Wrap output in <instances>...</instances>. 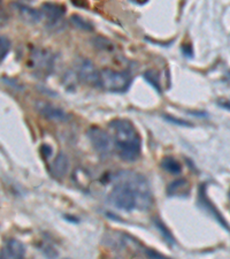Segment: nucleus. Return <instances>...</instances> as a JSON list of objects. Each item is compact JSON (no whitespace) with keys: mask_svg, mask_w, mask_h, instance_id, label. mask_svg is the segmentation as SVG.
Instances as JSON below:
<instances>
[{"mask_svg":"<svg viewBox=\"0 0 230 259\" xmlns=\"http://www.w3.org/2000/svg\"><path fill=\"white\" fill-rule=\"evenodd\" d=\"M40 149H41V152H43L45 158H48V157L50 156V154L52 153L51 148H50V146H48V145H43Z\"/></svg>","mask_w":230,"mask_h":259,"instance_id":"412c9836","label":"nucleus"},{"mask_svg":"<svg viewBox=\"0 0 230 259\" xmlns=\"http://www.w3.org/2000/svg\"><path fill=\"white\" fill-rule=\"evenodd\" d=\"M162 118L168 121V122H170V123L177 124V126H182V127H192V124H191L190 122H188V121H186V120L175 118V116H173V115L164 114V115H162Z\"/></svg>","mask_w":230,"mask_h":259,"instance_id":"6ab92c4d","label":"nucleus"},{"mask_svg":"<svg viewBox=\"0 0 230 259\" xmlns=\"http://www.w3.org/2000/svg\"><path fill=\"white\" fill-rule=\"evenodd\" d=\"M161 167L170 174H179L182 172V166L173 157H165L161 161Z\"/></svg>","mask_w":230,"mask_h":259,"instance_id":"4468645a","label":"nucleus"},{"mask_svg":"<svg viewBox=\"0 0 230 259\" xmlns=\"http://www.w3.org/2000/svg\"><path fill=\"white\" fill-rule=\"evenodd\" d=\"M31 67L39 74H46L51 72L53 66V57L46 50L35 49L30 57Z\"/></svg>","mask_w":230,"mask_h":259,"instance_id":"423d86ee","label":"nucleus"},{"mask_svg":"<svg viewBox=\"0 0 230 259\" xmlns=\"http://www.w3.org/2000/svg\"><path fill=\"white\" fill-rule=\"evenodd\" d=\"M2 259H7V254L5 252V250H3L2 251Z\"/></svg>","mask_w":230,"mask_h":259,"instance_id":"5701e85b","label":"nucleus"},{"mask_svg":"<svg viewBox=\"0 0 230 259\" xmlns=\"http://www.w3.org/2000/svg\"><path fill=\"white\" fill-rule=\"evenodd\" d=\"M76 68L78 77L85 84L100 88V72L90 59H85V58L79 59Z\"/></svg>","mask_w":230,"mask_h":259,"instance_id":"39448f33","label":"nucleus"},{"mask_svg":"<svg viewBox=\"0 0 230 259\" xmlns=\"http://www.w3.org/2000/svg\"><path fill=\"white\" fill-rule=\"evenodd\" d=\"M199 202H200V204H202V205H203L205 208H206L207 212H210L211 214H213V217H214V218L216 219V221H219V223H220L221 225H222V226H223L224 228H227V229H229V231H230V228L228 227V225H227V223H225V221H224V219L222 218V217H221V214H220L219 212H217V210H215L214 206L212 205V203L206 198V196H205V188H204V187L200 188Z\"/></svg>","mask_w":230,"mask_h":259,"instance_id":"9b49d317","label":"nucleus"},{"mask_svg":"<svg viewBox=\"0 0 230 259\" xmlns=\"http://www.w3.org/2000/svg\"><path fill=\"white\" fill-rule=\"evenodd\" d=\"M15 6L18 7L19 14L24 22H28L30 24H36V23H39L40 20L43 19L44 14L41 13L40 11H37L35 8L29 7L27 5H21V4H16Z\"/></svg>","mask_w":230,"mask_h":259,"instance_id":"1a4fd4ad","label":"nucleus"},{"mask_svg":"<svg viewBox=\"0 0 230 259\" xmlns=\"http://www.w3.org/2000/svg\"><path fill=\"white\" fill-rule=\"evenodd\" d=\"M7 254V258L11 259H22L24 256V246L22 243H20L19 241L16 240H11L7 242L6 248L4 249Z\"/></svg>","mask_w":230,"mask_h":259,"instance_id":"f8f14e48","label":"nucleus"},{"mask_svg":"<svg viewBox=\"0 0 230 259\" xmlns=\"http://www.w3.org/2000/svg\"><path fill=\"white\" fill-rule=\"evenodd\" d=\"M116 179L119 182L110 194L111 203L115 207L130 212L135 208L148 210L152 205V193L143 175L122 172Z\"/></svg>","mask_w":230,"mask_h":259,"instance_id":"f257e3e1","label":"nucleus"},{"mask_svg":"<svg viewBox=\"0 0 230 259\" xmlns=\"http://www.w3.org/2000/svg\"><path fill=\"white\" fill-rule=\"evenodd\" d=\"M36 110L41 116L53 122H65L68 119V115L62 108L46 102H37Z\"/></svg>","mask_w":230,"mask_h":259,"instance_id":"0eeeda50","label":"nucleus"},{"mask_svg":"<svg viewBox=\"0 0 230 259\" xmlns=\"http://www.w3.org/2000/svg\"><path fill=\"white\" fill-rule=\"evenodd\" d=\"M87 139H89L91 145L94 146L100 157L108 158L113 151V145H115L112 141V137L108 134L98 127H91L86 133Z\"/></svg>","mask_w":230,"mask_h":259,"instance_id":"20e7f679","label":"nucleus"},{"mask_svg":"<svg viewBox=\"0 0 230 259\" xmlns=\"http://www.w3.org/2000/svg\"><path fill=\"white\" fill-rule=\"evenodd\" d=\"M94 44L96 48H98L100 50H104V51H113L115 49L114 45L111 40H108L104 37H96L94 39Z\"/></svg>","mask_w":230,"mask_h":259,"instance_id":"f3484780","label":"nucleus"},{"mask_svg":"<svg viewBox=\"0 0 230 259\" xmlns=\"http://www.w3.org/2000/svg\"><path fill=\"white\" fill-rule=\"evenodd\" d=\"M143 77L154 88V89L158 91L159 94H162L160 78H159V74L156 72V70H153V69L148 70V72H145L143 74Z\"/></svg>","mask_w":230,"mask_h":259,"instance_id":"dca6fc26","label":"nucleus"},{"mask_svg":"<svg viewBox=\"0 0 230 259\" xmlns=\"http://www.w3.org/2000/svg\"><path fill=\"white\" fill-rule=\"evenodd\" d=\"M132 77L127 72L104 68L100 70V88L114 94H123L129 89Z\"/></svg>","mask_w":230,"mask_h":259,"instance_id":"7ed1b4c3","label":"nucleus"},{"mask_svg":"<svg viewBox=\"0 0 230 259\" xmlns=\"http://www.w3.org/2000/svg\"><path fill=\"white\" fill-rule=\"evenodd\" d=\"M156 226L158 227V229L159 231H160V233L162 234V235H164V237L165 239L169 242V243H175V240H174V237H173V235H171V233H170V231L168 228H167L165 225H164V223H162V221H160V220H156Z\"/></svg>","mask_w":230,"mask_h":259,"instance_id":"a211bd4d","label":"nucleus"},{"mask_svg":"<svg viewBox=\"0 0 230 259\" xmlns=\"http://www.w3.org/2000/svg\"><path fill=\"white\" fill-rule=\"evenodd\" d=\"M114 135L115 148L124 161H135L141 154L142 142L136 128L129 120L115 119L108 124Z\"/></svg>","mask_w":230,"mask_h":259,"instance_id":"f03ea898","label":"nucleus"},{"mask_svg":"<svg viewBox=\"0 0 230 259\" xmlns=\"http://www.w3.org/2000/svg\"><path fill=\"white\" fill-rule=\"evenodd\" d=\"M68 158L65 153H59L51 166V174L54 178H62L68 169Z\"/></svg>","mask_w":230,"mask_h":259,"instance_id":"9d476101","label":"nucleus"},{"mask_svg":"<svg viewBox=\"0 0 230 259\" xmlns=\"http://www.w3.org/2000/svg\"><path fill=\"white\" fill-rule=\"evenodd\" d=\"M41 13L46 16L49 23H51L52 27L59 26L66 14V8L59 4L45 3L41 5Z\"/></svg>","mask_w":230,"mask_h":259,"instance_id":"6e6552de","label":"nucleus"},{"mask_svg":"<svg viewBox=\"0 0 230 259\" xmlns=\"http://www.w3.org/2000/svg\"><path fill=\"white\" fill-rule=\"evenodd\" d=\"M70 22H72L77 29H79V30L94 31V24L90 23L89 21H86L85 19H83L82 16H79L77 14H73L70 16Z\"/></svg>","mask_w":230,"mask_h":259,"instance_id":"2eb2a0df","label":"nucleus"},{"mask_svg":"<svg viewBox=\"0 0 230 259\" xmlns=\"http://www.w3.org/2000/svg\"><path fill=\"white\" fill-rule=\"evenodd\" d=\"M0 44H2V60H5L6 56L11 50V40L5 36L0 37Z\"/></svg>","mask_w":230,"mask_h":259,"instance_id":"aec40b11","label":"nucleus"},{"mask_svg":"<svg viewBox=\"0 0 230 259\" xmlns=\"http://www.w3.org/2000/svg\"><path fill=\"white\" fill-rule=\"evenodd\" d=\"M189 191V183L187 182V180L179 179L175 180L174 182H171L167 188V193L169 196H179V195H187Z\"/></svg>","mask_w":230,"mask_h":259,"instance_id":"ddd939ff","label":"nucleus"},{"mask_svg":"<svg viewBox=\"0 0 230 259\" xmlns=\"http://www.w3.org/2000/svg\"><path fill=\"white\" fill-rule=\"evenodd\" d=\"M220 106L227 108V110H230V103L229 102H225V104H221L220 103Z\"/></svg>","mask_w":230,"mask_h":259,"instance_id":"4be33fe9","label":"nucleus"},{"mask_svg":"<svg viewBox=\"0 0 230 259\" xmlns=\"http://www.w3.org/2000/svg\"><path fill=\"white\" fill-rule=\"evenodd\" d=\"M229 197H230V195H229Z\"/></svg>","mask_w":230,"mask_h":259,"instance_id":"b1692460","label":"nucleus"}]
</instances>
